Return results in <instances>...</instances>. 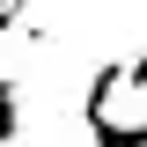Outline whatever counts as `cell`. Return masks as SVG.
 Wrapping results in <instances>:
<instances>
[{"label":"cell","instance_id":"6da1fadb","mask_svg":"<svg viewBox=\"0 0 147 147\" xmlns=\"http://www.w3.org/2000/svg\"><path fill=\"white\" fill-rule=\"evenodd\" d=\"M22 140V81H0V147Z\"/></svg>","mask_w":147,"mask_h":147},{"label":"cell","instance_id":"7a4b0ae2","mask_svg":"<svg viewBox=\"0 0 147 147\" xmlns=\"http://www.w3.org/2000/svg\"><path fill=\"white\" fill-rule=\"evenodd\" d=\"M22 15H30V7H22V0H0V30H15Z\"/></svg>","mask_w":147,"mask_h":147}]
</instances>
